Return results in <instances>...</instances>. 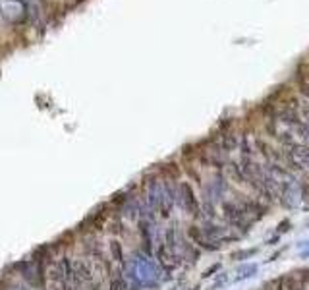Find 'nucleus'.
Instances as JSON below:
<instances>
[{
    "instance_id": "9d476101",
    "label": "nucleus",
    "mask_w": 309,
    "mask_h": 290,
    "mask_svg": "<svg viewBox=\"0 0 309 290\" xmlns=\"http://www.w3.org/2000/svg\"><path fill=\"white\" fill-rule=\"evenodd\" d=\"M253 253H257V249H249V251H234V253H232V259H240V257H249V255H253Z\"/></svg>"
},
{
    "instance_id": "f8f14e48",
    "label": "nucleus",
    "mask_w": 309,
    "mask_h": 290,
    "mask_svg": "<svg viewBox=\"0 0 309 290\" xmlns=\"http://www.w3.org/2000/svg\"><path fill=\"white\" fill-rule=\"evenodd\" d=\"M66 290H83V289H79V287H74V289H66Z\"/></svg>"
},
{
    "instance_id": "f03ea898",
    "label": "nucleus",
    "mask_w": 309,
    "mask_h": 290,
    "mask_svg": "<svg viewBox=\"0 0 309 290\" xmlns=\"http://www.w3.org/2000/svg\"><path fill=\"white\" fill-rule=\"evenodd\" d=\"M180 192H182V201H184V207L193 215V217H199V203H197V198H195V194H193V188H192V184H188V182H182V186H180Z\"/></svg>"
},
{
    "instance_id": "7ed1b4c3",
    "label": "nucleus",
    "mask_w": 309,
    "mask_h": 290,
    "mask_svg": "<svg viewBox=\"0 0 309 290\" xmlns=\"http://www.w3.org/2000/svg\"><path fill=\"white\" fill-rule=\"evenodd\" d=\"M284 151H288L290 155L294 157L300 163V166L309 168V145H306V143H292Z\"/></svg>"
},
{
    "instance_id": "39448f33",
    "label": "nucleus",
    "mask_w": 309,
    "mask_h": 290,
    "mask_svg": "<svg viewBox=\"0 0 309 290\" xmlns=\"http://www.w3.org/2000/svg\"><path fill=\"white\" fill-rule=\"evenodd\" d=\"M282 285H284V290H306V283L296 273L282 277Z\"/></svg>"
},
{
    "instance_id": "1a4fd4ad",
    "label": "nucleus",
    "mask_w": 309,
    "mask_h": 290,
    "mask_svg": "<svg viewBox=\"0 0 309 290\" xmlns=\"http://www.w3.org/2000/svg\"><path fill=\"white\" fill-rule=\"evenodd\" d=\"M290 226H292V223H290L288 219L280 221V223H278V226H276V234H278V236H280V234H286L288 230H290Z\"/></svg>"
},
{
    "instance_id": "20e7f679",
    "label": "nucleus",
    "mask_w": 309,
    "mask_h": 290,
    "mask_svg": "<svg viewBox=\"0 0 309 290\" xmlns=\"http://www.w3.org/2000/svg\"><path fill=\"white\" fill-rule=\"evenodd\" d=\"M188 236H190L199 248H203V249H217V246H211V242L207 240L205 230H201V228L195 226V224H192V226L188 228Z\"/></svg>"
},
{
    "instance_id": "6e6552de",
    "label": "nucleus",
    "mask_w": 309,
    "mask_h": 290,
    "mask_svg": "<svg viewBox=\"0 0 309 290\" xmlns=\"http://www.w3.org/2000/svg\"><path fill=\"white\" fill-rule=\"evenodd\" d=\"M255 147H257V151H259L261 155L265 157L267 161L270 159V151H272V149H270V147L267 145V143L263 141V139H255Z\"/></svg>"
},
{
    "instance_id": "f257e3e1",
    "label": "nucleus",
    "mask_w": 309,
    "mask_h": 290,
    "mask_svg": "<svg viewBox=\"0 0 309 290\" xmlns=\"http://www.w3.org/2000/svg\"><path fill=\"white\" fill-rule=\"evenodd\" d=\"M222 213H224L226 221L232 224V226L240 228V230H243V232H249L251 223L243 217L242 209H240L238 203H234V201H224V203H222Z\"/></svg>"
},
{
    "instance_id": "0eeeda50",
    "label": "nucleus",
    "mask_w": 309,
    "mask_h": 290,
    "mask_svg": "<svg viewBox=\"0 0 309 290\" xmlns=\"http://www.w3.org/2000/svg\"><path fill=\"white\" fill-rule=\"evenodd\" d=\"M296 74H298V85L309 87V64H300Z\"/></svg>"
},
{
    "instance_id": "9b49d317",
    "label": "nucleus",
    "mask_w": 309,
    "mask_h": 290,
    "mask_svg": "<svg viewBox=\"0 0 309 290\" xmlns=\"http://www.w3.org/2000/svg\"><path fill=\"white\" fill-rule=\"evenodd\" d=\"M217 269H219V265H213V267H211L209 271H207V273H205V277H209V275H211V273H215Z\"/></svg>"
},
{
    "instance_id": "423d86ee",
    "label": "nucleus",
    "mask_w": 309,
    "mask_h": 290,
    "mask_svg": "<svg viewBox=\"0 0 309 290\" xmlns=\"http://www.w3.org/2000/svg\"><path fill=\"white\" fill-rule=\"evenodd\" d=\"M221 147L224 151H232L238 147V137L232 134V132H226L222 135V141H221Z\"/></svg>"
}]
</instances>
